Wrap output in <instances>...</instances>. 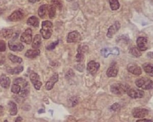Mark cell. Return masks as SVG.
<instances>
[{"label": "cell", "instance_id": "1", "mask_svg": "<svg viewBox=\"0 0 153 122\" xmlns=\"http://www.w3.org/2000/svg\"><path fill=\"white\" fill-rule=\"evenodd\" d=\"M41 34L44 38L48 39L50 38L53 33V24L49 21H43L42 29L40 31Z\"/></svg>", "mask_w": 153, "mask_h": 122}, {"label": "cell", "instance_id": "2", "mask_svg": "<svg viewBox=\"0 0 153 122\" xmlns=\"http://www.w3.org/2000/svg\"><path fill=\"white\" fill-rule=\"evenodd\" d=\"M136 85L138 87L143 90H151L153 89V82L147 77H142L137 79L135 81Z\"/></svg>", "mask_w": 153, "mask_h": 122}, {"label": "cell", "instance_id": "3", "mask_svg": "<svg viewBox=\"0 0 153 122\" xmlns=\"http://www.w3.org/2000/svg\"><path fill=\"white\" fill-rule=\"evenodd\" d=\"M111 93L116 95H122L127 93L129 87L127 85L120 83H115L110 86Z\"/></svg>", "mask_w": 153, "mask_h": 122}, {"label": "cell", "instance_id": "4", "mask_svg": "<svg viewBox=\"0 0 153 122\" xmlns=\"http://www.w3.org/2000/svg\"><path fill=\"white\" fill-rule=\"evenodd\" d=\"M101 53L104 58H107L110 54L118 56L120 54V51L118 47H107L102 49Z\"/></svg>", "mask_w": 153, "mask_h": 122}, {"label": "cell", "instance_id": "5", "mask_svg": "<svg viewBox=\"0 0 153 122\" xmlns=\"http://www.w3.org/2000/svg\"><path fill=\"white\" fill-rule=\"evenodd\" d=\"M149 114V110L144 108H135L132 111V115L136 118L143 119L146 117Z\"/></svg>", "mask_w": 153, "mask_h": 122}, {"label": "cell", "instance_id": "6", "mask_svg": "<svg viewBox=\"0 0 153 122\" xmlns=\"http://www.w3.org/2000/svg\"><path fill=\"white\" fill-rule=\"evenodd\" d=\"M21 41L27 44H30L32 41V31L30 28H28L21 34Z\"/></svg>", "mask_w": 153, "mask_h": 122}, {"label": "cell", "instance_id": "7", "mask_svg": "<svg viewBox=\"0 0 153 122\" xmlns=\"http://www.w3.org/2000/svg\"><path fill=\"white\" fill-rule=\"evenodd\" d=\"M30 79L35 89L37 90H39L42 85V83L41 82L38 74L35 72H32L30 74Z\"/></svg>", "mask_w": 153, "mask_h": 122}, {"label": "cell", "instance_id": "8", "mask_svg": "<svg viewBox=\"0 0 153 122\" xmlns=\"http://www.w3.org/2000/svg\"><path fill=\"white\" fill-rule=\"evenodd\" d=\"M81 40V35L77 31H74L70 32L67 35V42L69 43H77V42H80Z\"/></svg>", "mask_w": 153, "mask_h": 122}, {"label": "cell", "instance_id": "9", "mask_svg": "<svg viewBox=\"0 0 153 122\" xmlns=\"http://www.w3.org/2000/svg\"><path fill=\"white\" fill-rule=\"evenodd\" d=\"M127 93L129 96L134 99L136 98H141L144 96V92L135 88H129L127 91Z\"/></svg>", "mask_w": 153, "mask_h": 122}, {"label": "cell", "instance_id": "10", "mask_svg": "<svg viewBox=\"0 0 153 122\" xmlns=\"http://www.w3.org/2000/svg\"><path fill=\"white\" fill-rule=\"evenodd\" d=\"M120 24L119 23V21H115L108 29L107 33V36L109 38H112L113 36L116 34V32H118V30H120Z\"/></svg>", "mask_w": 153, "mask_h": 122}, {"label": "cell", "instance_id": "11", "mask_svg": "<svg viewBox=\"0 0 153 122\" xmlns=\"http://www.w3.org/2000/svg\"><path fill=\"white\" fill-rule=\"evenodd\" d=\"M100 65L95 61H90L87 64V70L92 75H95L99 70Z\"/></svg>", "mask_w": 153, "mask_h": 122}, {"label": "cell", "instance_id": "12", "mask_svg": "<svg viewBox=\"0 0 153 122\" xmlns=\"http://www.w3.org/2000/svg\"><path fill=\"white\" fill-rule=\"evenodd\" d=\"M59 80V76L58 73H55L50 77L46 84V88L47 90L50 91L53 89L54 85Z\"/></svg>", "mask_w": 153, "mask_h": 122}, {"label": "cell", "instance_id": "13", "mask_svg": "<svg viewBox=\"0 0 153 122\" xmlns=\"http://www.w3.org/2000/svg\"><path fill=\"white\" fill-rule=\"evenodd\" d=\"M137 46L141 51H146L148 48V41L147 39L143 37H139L137 38Z\"/></svg>", "mask_w": 153, "mask_h": 122}, {"label": "cell", "instance_id": "14", "mask_svg": "<svg viewBox=\"0 0 153 122\" xmlns=\"http://www.w3.org/2000/svg\"><path fill=\"white\" fill-rule=\"evenodd\" d=\"M128 70L129 72L135 75H140L142 73V70L140 67L135 64H130L128 66Z\"/></svg>", "mask_w": 153, "mask_h": 122}, {"label": "cell", "instance_id": "15", "mask_svg": "<svg viewBox=\"0 0 153 122\" xmlns=\"http://www.w3.org/2000/svg\"><path fill=\"white\" fill-rule=\"evenodd\" d=\"M23 13L19 10L15 11L9 16L8 19L10 21H20L23 18Z\"/></svg>", "mask_w": 153, "mask_h": 122}, {"label": "cell", "instance_id": "16", "mask_svg": "<svg viewBox=\"0 0 153 122\" xmlns=\"http://www.w3.org/2000/svg\"><path fill=\"white\" fill-rule=\"evenodd\" d=\"M118 72V68L116 64L111 65L108 69L106 72V74L108 77H113L116 76Z\"/></svg>", "mask_w": 153, "mask_h": 122}, {"label": "cell", "instance_id": "17", "mask_svg": "<svg viewBox=\"0 0 153 122\" xmlns=\"http://www.w3.org/2000/svg\"><path fill=\"white\" fill-rule=\"evenodd\" d=\"M87 47L85 46H79V47L78 49V54L76 55V60L78 62H81L83 61L84 58V52L86 51V50L87 49Z\"/></svg>", "mask_w": 153, "mask_h": 122}, {"label": "cell", "instance_id": "18", "mask_svg": "<svg viewBox=\"0 0 153 122\" xmlns=\"http://www.w3.org/2000/svg\"><path fill=\"white\" fill-rule=\"evenodd\" d=\"M8 47L13 51H21L24 49V46L21 43H13L11 41L8 42Z\"/></svg>", "mask_w": 153, "mask_h": 122}, {"label": "cell", "instance_id": "19", "mask_svg": "<svg viewBox=\"0 0 153 122\" xmlns=\"http://www.w3.org/2000/svg\"><path fill=\"white\" fill-rule=\"evenodd\" d=\"M0 83L2 87L4 89H7L10 85L11 80L9 77L6 76L5 75L3 74L1 76Z\"/></svg>", "mask_w": 153, "mask_h": 122}, {"label": "cell", "instance_id": "20", "mask_svg": "<svg viewBox=\"0 0 153 122\" xmlns=\"http://www.w3.org/2000/svg\"><path fill=\"white\" fill-rule=\"evenodd\" d=\"M40 54H41V51L39 49H35V50L29 49L25 53V56L27 58L34 59V58H36L37 56H39Z\"/></svg>", "mask_w": 153, "mask_h": 122}, {"label": "cell", "instance_id": "21", "mask_svg": "<svg viewBox=\"0 0 153 122\" xmlns=\"http://www.w3.org/2000/svg\"><path fill=\"white\" fill-rule=\"evenodd\" d=\"M27 24H28L29 26L37 28L38 27L39 25V21L37 17L35 16H32L28 19L27 21Z\"/></svg>", "mask_w": 153, "mask_h": 122}, {"label": "cell", "instance_id": "22", "mask_svg": "<svg viewBox=\"0 0 153 122\" xmlns=\"http://www.w3.org/2000/svg\"><path fill=\"white\" fill-rule=\"evenodd\" d=\"M24 70V67L22 66L16 67H10L7 68V71L8 73L11 74H18Z\"/></svg>", "mask_w": 153, "mask_h": 122}, {"label": "cell", "instance_id": "23", "mask_svg": "<svg viewBox=\"0 0 153 122\" xmlns=\"http://www.w3.org/2000/svg\"><path fill=\"white\" fill-rule=\"evenodd\" d=\"M9 112L11 115H16L18 113V108L16 104L13 101H9L8 103Z\"/></svg>", "mask_w": 153, "mask_h": 122}, {"label": "cell", "instance_id": "24", "mask_svg": "<svg viewBox=\"0 0 153 122\" xmlns=\"http://www.w3.org/2000/svg\"><path fill=\"white\" fill-rule=\"evenodd\" d=\"M41 44V35L39 34H37L34 37L33 43H32V46L33 49H37L40 47Z\"/></svg>", "mask_w": 153, "mask_h": 122}, {"label": "cell", "instance_id": "25", "mask_svg": "<svg viewBox=\"0 0 153 122\" xmlns=\"http://www.w3.org/2000/svg\"><path fill=\"white\" fill-rule=\"evenodd\" d=\"M48 9V5H42L39 8L38 10V15L41 18H44V16L46 15L47 10Z\"/></svg>", "mask_w": 153, "mask_h": 122}, {"label": "cell", "instance_id": "26", "mask_svg": "<svg viewBox=\"0 0 153 122\" xmlns=\"http://www.w3.org/2000/svg\"><path fill=\"white\" fill-rule=\"evenodd\" d=\"M1 34L4 38L9 39L13 36V32L11 29H3L1 30Z\"/></svg>", "mask_w": 153, "mask_h": 122}, {"label": "cell", "instance_id": "27", "mask_svg": "<svg viewBox=\"0 0 153 122\" xmlns=\"http://www.w3.org/2000/svg\"><path fill=\"white\" fill-rule=\"evenodd\" d=\"M143 67L144 71L150 74L153 75V64L151 63H145L143 65Z\"/></svg>", "mask_w": 153, "mask_h": 122}, {"label": "cell", "instance_id": "28", "mask_svg": "<svg viewBox=\"0 0 153 122\" xmlns=\"http://www.w3.org/2000/svg\"><path fill=\"white\" fill-rule=\"evenodd\" d=\"M48 12H49V16L50 18H54L56 15V7L53 5H51L48 7Z\"/></svg>", "mask_w": 153, "mask_h": 122}, {"label": "cell", "instance_id": "29", "mask_svg": "<svg viewBox=\"0 0 153 122\" xmlns=\"http://www.w3.org/2000/svg\"><path fill=\"white\" fill-rule=\"evenodd\" d=\"M8 58L13 63L21 64L23 62V59L21 57L11 54L8 55Z\"/></svg>", "mask_w": 153, "mask_h": 122}, {"label": "cell", "instance_id": "30", "mask_svg": "<svg viewBox=\"0 0 153 122\" xmlns=\"http://www.w3.org/2000/svg\"><path fill=\"white\" fill-rule=\"evenodd\" d=\"M109 4L112 10H118L120 8V4L118 0H109Z\"/></svg>", "mask_w": 153, "mask_h": 122}, {"label": "cell", "instance_id": "31", "mask_svg": "<svg viewBox=\"0 0 153 122\" xmlns=\"http://www.w3.org/2000/svg\"><path fill=\"white\" fill-rule=\"evenodd\" d=\"M11 91L14 94H19L21 91V87L19 85V84L14 83L11 86Z\"/></svg>", "mask_w": 153, "mask_h": 122}, {"label": "cell", "instance_id": "32", "mask_svg": "<svg viewBox=\"0 0 153 122\" xmlns=\"http://www.w3.org/2000/svg\"><path fill=\"white\" fill-rule=\"evenodd\" d=\"M140 50L137 47H133L131 49L130 53L133 56H135L136 57H139L141 56Z\"/></svg>", "mask_w": 153, "mask_h": 122}, {"label": "cell", "instance_id": "33", "mask_svg": "<svg viewBox=\"0 0 153 122\" xmlns=\"http://www.w3.org/2000/svg\"><path fill=\"white\" fill-rule=\"evenodd\" d=\"M51 3L52 5L58 8L59 10H61L62 8V4L60 0H52Z\"/></svg>", "mask_w": 153, "mask_h": 122}, {"label": "cell", "instance_id": "34", "mask_svg": "<svg viewBox=\"0 0 153 122\" xmlns=\"http://www.w3.org/2000/svg\"><path fill=\"white\" fill-rule=\"evenodd\" d=\"M58 44H59V40L55 41V42L52 43L50 44V45L47 46L46 47V49H47V50H49V51H52L53 49H54L58 45Z\"/></svg>", "mask_w": 153, "mask_h": 122}, {"label": "cell", "instance_id": "35", "mask_svg": "<svg viewBox=\"0 0 153 122\" xmlns=\"http://www.w3.org/2000/svg\"><path fill=\"white\" fill-rule=\"evenodd\" d=\"M6 43L4 40H1L0 41V51L1 52H3L6 51Z\"/></svg>", "mask_w": 153, "mask_h": 122}, {"label": "cell", "instance_id": "36", "mask_svg": "<svg viewBox=\"0 0 153 122\" xmlns=\"http://www.w3.org/2000/svg\"><path fill=\"white\" fill-rule=\"evenodd\" d=\"M119 105L118 104V103H115L114 104L112 105V106H111V108L112 110H118V107H119Z\"/></svg>", "mask_w": 153, "mask_h": 122}, {"label": "cell", "instance_id": "37", "mask_svg": "<svg viewBox=\"0 0 153 122\" xmlns=\"http://www.w3.org/2000/svg\"><path fill=\"white\" fill-rule=\"evenodd\" d=\"M72 105L73 107L77 104L78 100L76 97H73L72 98Z\"/></svg>", "mask_w": 153, "mask_h": 122}, {"label": "cell", "instance_id": "38", "mask_svg": "<svg viewBox=\"0 0 153 122\" xmlns=\"http://www.w3.org/2000/svg\"><path fill=\"white\" fill-rule=\"evenodd\" d=\"M147 56L149 57V58L153 59V51L152 52H149L147 54Z\"/></svg>", "mask_w": 153, "mask_h": 122}, {"label": "cell", "instance_id": "39", "mask_svg": "<svg viewBox=\"0 0 153 122\" xmlns=\"http://www.w3.org/2000/svg\"><path fill=\"white\" fill-rule=\"evenodd\" d=\"M41 0H29V2L31 3H35L36 2H39Z\"/></svg>", "mask_w": 153, "mask_h": 122}, {"label": "cell", "instance_id": "40", "mask_svg": "<svg viewBox=\"0 0 153 122\" xmlns=\"http://www.w3.org/2000/svg\"><path fill=\"white\" fill-rule=\"evenodd\" d=\"M23 120V119L21 118V117H18L17 118L16 120L15 121L16 122H21V121Z\"/></svg>", "mask_w": 153, "mask_h": 122}, {"label": "cell", "instance_id": "41", "mask_svg": "<svg viewBox=\"0 0 153 122\" xmlns=\"http://www.w3.org/2000/svg\"><path fill=\"white\" fill-rule=\"evenodd\" d=\"M38 112L39 113H44V112H45V111H44V110H43V109H41V110H39Z\"/></svg>", "mask_w": 153, "mask_h": 122}, {"label": "cell", "instance_id": "42", "mask_svg": "<svg viewBox=\"0 0 153 122\" xmlns=\"http://www.w3.org/2000/svg\"><path fill=\"white\" fill-rule=\"evenodd\" d=\"M137 121H148V122H149V121H152L150 120L144 119V120H137Z\"/></svg>", "mask_w": 153, "mask_h": 122}, {"label": "cell", "instance_id": "43", "mask_svg": "<svg viewBox=\"0 0 153 122\" xmlns=\"http://www.w3.org/2000/svg\"><path fill=\"white\" fill-rule=\"evenodd\" d=\"M152 2H153V0H152Z\"/></svg>", "mask_w": 153, "mask_h": 122}]
</instances>
